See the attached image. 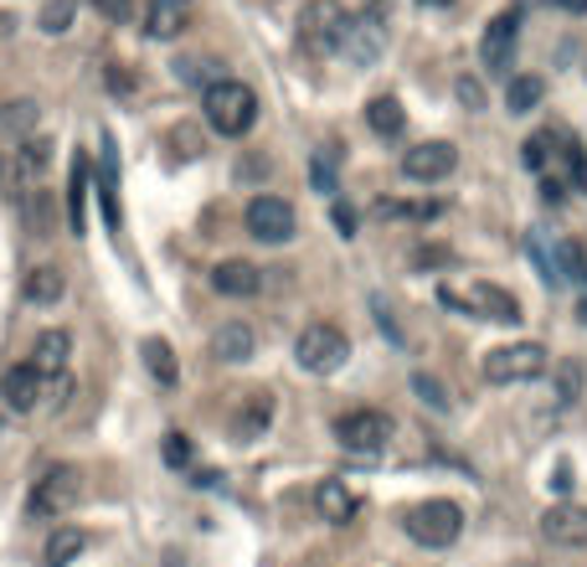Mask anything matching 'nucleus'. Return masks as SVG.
<instances>
[{"label":"nucleus","instance_id":"nucleus-25","mask_svg":"<svg viewBox=\"0 0 587 567\" xmlns=\"http://www.w3.org/2000/svg\"><path fill=\"white\" fill-rule=\"evenodd\" d=\"M268 423H274V397H268V392H248V408H242V418H237V439L253 444Z\"/></svg>","mask_w":587,"mask_h":567},{"label":"nucleus","instance_id":"nucleus-38","mask_svg":"<svg viewBox=\"0 0 587 567\" xmlns=\"http://www.w3.org/2000/svg\"><path fill=\"white\" fill-rule=\"evenodd\" d=\"M412 263L417 269H433V263H453L449 248H412Z\"/></svg>","mask_w":587,"mask_h":567},{"label":"nucleus","instance_id":"nucleus-42","mask_svg":"<svg viewBox=\"0 0 587 567\" xmlns=\"http://www.w3.org/2000/svg\"><path fill=\"white\" fill-rule=\"evenodd\" d=\"M551 485L562 490V495H567V490H572V465H557V480H551Z\"/></svg>","mask_w":587,"mask_h":567},{"label":"nucleus","instance_id":"nucleus-36","mask_svg":"<svg viewBox=\"0 0 587 567\" xmlns=\"http://www.w3.org/2000/svg\"><path fill=\"white\" fill-rule=\"evenodd\" d=\"M93 11L103 21H114V26H124V21L135 16V0H93Z\"/></svg>","mask_w":587,"mask_h":567},{"label":"nucleus","instance_id":"nucleus-11","mask_svg":"<svg viewBox=\"0 0 587 567\" xmlns=\"http://www.w3.org/2000/svg\"><path fill=\"white\" fill-rule=\"evenodd\" d=\"M78 470H67V465H58V470H47L37 480V490H32V516H62V510L78 506Z\"/></svg>","mask_w":587,"mask_h":567},{"label":"nucleus","instance_id":"nucleus-10","mask_svg":"<svg viewBox=\"0 0 587 567\" xmlns=\"http://www.w3.org/2000/svg\"><path fill=\"white\" fill-rule=\"evenodd\" d=\"M515 41H521V11H500V16L485 26V41H479V62H485V73H510Z\"/></svg>","mask_w":587,"mask_h":567},{"label":"nucleus","instance_id":"nucleus-45","mask_svg":"<svg viewBox=\"0 0 587 567\" xmlns=\"http://www.w3.org/2000/svg\"><path fill=\"white\" fill-rule=\"evenodd\" d=\"M583 186H587V171H583Z\"/></svg>","mask_w":587,"mask_h":567},{"label":"nucleus","instance_id":"nucleus-34","mask_svg":"<svg viewBox=\"0 0 587 567\" xmlns=\"http://www.w3.org/2000/svg\"><path fill=\"white\" fill-rule=\"evenodd\" d=\"M165 465L171 470H186L191 465V439L186 433H165Z\"/></svg>","mask_w":587,"mask_h":567},{"label":"nucleus","instance_id":"nucleus-28","mask_svg":"<svg viewBox=\"0 0 587 567\" xmlns=\"http://www.w3.org/2000/svg\"><path fill=\"white\" fill-rule=\"evenodd\" d=\"M21 207H26V222H32V233L37 237H52V227H58V212H52V196L41 192H21Z\"/></svg>","mask_w":587,"mask_h":567},{"label":"nucleus","instance_id":"nucleus-22","mask_svg":"<svg viewBox=\"0 0 587 567\" xmlns=\"http://www.w3.org/2000/svg\"><path fill=\"white\" fill-rule=\"evenodd\" d=\"M62 289H67V279H62L58 263H41V269H32V274H26V284H21L26 305H58Z\"/></svg>","mask_w":587,"mask_h":567},{"label":"nucleus","instance_id":"nucleus-39","mask_svg":"<svg viewBox=\"0 0 587 567\" xmlns=\"http://www.w3.org/2000/svg\"><path fill=\"white\" fill-rule=\"evenodd\" d=\"M171 139H176V150H180V156H186V160H191V156H201V139H196V130H186V124H180V130H176V135H171Z\"/></svg>","mask_w":587,"mask_h":567},{"label":"nucleus","instance_id":"nucleus-3","mask_svg":"<svg viewBox=\"0 0 587 567\" xmlns=\"http://www.w3.org/2000/svg\"><path fill=\"white\" fill-rule=\"evenodd\" d=\"M402 531H408L417 547H453L459 531H464V510L453 501H417V506L402 516Z\"/></svg>","mask_w":587,"mask_h":567},{"label":"nucleus","instance_id":"nucleus-15","mask_svg":"<svg viewBox=\"0 0 587 567\" xmlns=\"http://www.w3.org/2000/svg\"><path fill=\"white\" fill-rule=\"evenodd\" d=\"M191 26V0H150L145 5V37L150 41H176Z\"/></svg>","mask_w":587,"mask_h":567},{"label":"nucleus","instance_id":"nucleus-43","mask_svg":"<svg viewBox=\"0 0 587 567\" xmlns=\"http://www.w3.org/2000/svg\"><path fill=\"white\" fill-rule=\"evenodd\" d=\"M562 11H587V0H557Z\"/></svg>","mask_w":587,"mask_h":567},{"label":"nucleus","instance_id":"nucleus-21","mask_svg":"<svg viewBox=\"0 0 587 567\" xmlns=\"http://www.w3.org/2000/svg\"><path fill=\"white\" fill-rule=\"evenodd\" d=\"M88 192H93V171H88V156L73 160V176H67V222H73V233L83 237V222H88Z\"/></svg>","mask_w":587,"mask_h":567},{"label":"nucleus","instance_id":"nucleus-8","mask_svg":"<svg viewBox=\"0 0 587 567\" xmlns=\"http://www.w3.org/2000/svg\"><path fill=\"white\" fill-rule=\"evenodd\" d=\"M294 227H299V217H294V207L284 201V196H253L248 201V233L258 237V243H289Z\"/></svg>","mask_w":587,"mask_h":567},{"label":"nucleus","instance_id":"nucleus-37","mask_svg":"<svg viewBox=\"0 0 587 567\" xmlns=\"http://www.w3.org/2000/svg\"><path fill=\"white\" fill-rule=\"evenodd\" d=\"M372 310H376V325H382V335H391V341L402 346V331H397V320H391V310H387V299H382V294H372Z\"/></svg>","mask_w":587,"mask_h":567},{"label":"nucleus","instance_id":"nucleus-27","mask_svg":"<svg viewBox=\"0 0 587 567\" xmlns=\"http://www.w3.org/2000/svg\"><path fill=\"white\" fill-rule=\"evenodd\" d=\"M41 124V103L37 98H11L5 109H0V130H11V135H32Z\"/></svg>","mask_w":587,"mask_h":567},{"label":"nucleus","instance_id":"nucleus-2","mask_svg":"<svg viewBox=\"0 0 587 567\" xmlns=\"http://www.w3.org/2000/svg\"><path fill=\"white\" fill-rule=\"evenodd\" d=\"M346 26H351V11H346L340 0H310V5L299 11V47H304L310 58H330V52H340Z\"/></svg>","mask_w":587,"mask_h":567},{"label":"nucleus","instance_id":"nucleus-40","mask_svg":"<svg viewBox=\"0 0 587 567\" xmlns=\"http://www.w3.org/2000/svg\"><path fill=\"white\" fill-rule=\"evenodd\" d=\"M330 217H335V227H340V237H355V212H351V207H340V201H335Z\"/></svg>","mask_w":587,"mask_h":567},{"label":"nucleus","instance_id":"nucleus-9","mask_svg":"<svg viewBox=\"0 0 587 567\" xmlns=\"http://www.w3.org/2000/svg\"><path fill=\"white\" fill-rule=\"evenodd\" d=\"M340 52H346V62H355V67H376V58L387 52V26H382V16H376V11L351 16L346 37H340Z\"/></svg>","mask_w":587,"mask_h":567},{"label":"nucleus","instance_id":"nucleus-35","mask_svg":"<svg viewBox=\"0 0 587 567\" xmlns=\"http://www.w3.org/2000/svg\"><path fill=\"white\" fill-rule=\"evenodd\" d=\"M453 94H459V103H464L470 114H474V109H485V83H479V78H459V83H453Z\"/></svg>","mask_w":587,"mask_h":567},{"label":"nucleus","instance_id":"nucleus-19","mask_svg":"<svg viewBox=\"0 0 587 567\" xmlns=\"http://www.w3.org/2000/svg\"><path fill=\"white\" fill-rule=\"evenodd\" d=\"M253 331L242 325V320H227V325H216V335H212V356L216 361H227V367H237V361H248L253 356Z\"/></svg>","mask_w":587,"mask_h":567},{"label":"nucleus","instance_id":"nucleus-18","mask_svg":"<svg viewBox=\"0 0 587 567\" xmlns=\"http://www.w3.org/2000/svg\"><path fill=\"white\" fill-rule=\"evenodd\" d=\"M314 510H320L330 527H346L355 516V495L346 490V480H320V485H314Z\"/></svg>","mask_w":587,"mask_h":567},{"label":"nucleus","instance_id":"nucleus-41","mask_svg":"<svg viewBox=\"0 0 587 567\" xmlns=\"http://www.w3.org/2000/svg\"><path fill=\"white\" fill-rule=\"evenodd\" d=\"M109 88H114V94H129V88H135V78H129V73H124V67H109Z\"/></svg>","mask_w":587,"mask_h":567},{"label":"nucleus","instance_id":"nucleus-4","mask_svg":"<svg viewBox=\"0 0 587 567\" xmlns=\"http://www.w3.org/2000/svg\"><path fill=\"white\" fill-rule=\"evenodd\" d=\"M346 356H351V341H346V331H335V325H325V320H314V325H304L299 331V341H294V361L304 367L310 377H330L346 367Z\"/></svg>","mask_w":587,"mask_h":567},{"label":"nucleus","instance_id":"nucleus-23","mask_svg":"<svg viewBox=\"0 0 587 567\" xmlns=\"http://www.w3.org/2000/svg\"><path fill=\"white\" fill-rule=\"evenodd\" d=\"M139 356H145V372L155 377L160 387H176V382H180V367H176V352H171V341L150 335V341L139 346Z\"/></svg>","mask_w":587,"mask_h":567},{"label":"nucleus","instance_id":"nucleus-16","mask_svg":"<svg viewBox=\"0 0 587 567\" xmlns=\"http://www.w3.org/2000/svg\"><path fill=\"white\" fill-rule=\"evenodd\" d=\"M0 397H5V408H11V412H37V403H41V372L32 367V361L11 367V372L0 377Z\"/></svg>","mask_w":587,"mask_h":567},{"label":"nucleus","instance_id":"nucleus-1","mask_svg":"<svg viewBox=\"0 0 587 567\" xmlns=\"http://www.w3.org/2000/svg\"><path fill=\"white\" fill-rule=\"evenodd\" d=\"M201 109H207V124L227 139H242L258 124V94L237 78H216L212 88L201 94Z\"/></svg>","mask_w":587,"mask_h":567},{"label":"nucleus","instance_id":"nucleus-12","mask_svg":"<svg viewBox=\"0 0 587 567\" xmlns=\"http://www.w3.org/2000/svg\"><path fill=\"white\" fill-rule=\"evenodd\" d=\"M453 165H459V150H453L449 139H423V145H412L408 156H402V176L444 181V176H453Z\"/></svg>","mask_w":587,"mask_h":567},{"label":"nucleus","instance_id":"nucleus-13","mask_svg":"<svg viewBox=\"0 0 587 567\" xmlns=\"http://www.w3.org/2000/svg\"><path fill=\"white\" fill-rule=\"evenodd\" d=\"M541 537L551 547H587V506H572V501L547 506L541 510Z\"/></svg>","mask_w":587,"mask_h":567},{"label":"nucleus","instance_id":"nucleus-33","mask_svg":"<svg viewBox=\"0 0 587 567\" xmlns=\"http://www.w3.org/2000/svg\"><path fill=\"white\" fill-rule=\"evenodd\" d=\"M551 145H557V135H551V130H541V135H530L526 145H521V150H526V165H530V171H547Z\"/></svg>","mask_w":587,"mask_h":567},{"label":"nucleus","instance_id":"nucleus-24","mask_svg":"<svg viewBox=\"0 0 587 567\" xmlns=\"http://www.w3.org/2000/svg\"><path fill=\"white\" fill-rule=\"evenodd\" d=\"M83 547H88V537H83L78 527H58L52 537H47V552H41V563L47 567H73L83 557Z\"/></svg>","mask_w":587,"mask_h":567},{"label":"nucleus","instance_id":"nucleus-5","mask_svg":"<svg viewBox=\"0 0 587 567\" xmlns=\"http://www.w3.org/2000/svg\"><path fill=\"white\" fill-rule=\"evenodd\" d=\"M479 372H485V382H495V387H510V382H536V377L547 372V352H541L536 341L495 346V352H485Z\"/></svg>","mask_w":587,"mask_h":567},{"label":"nucleus","instance_id":"nucleus-30","mask_svg":"<svg viewBox=\"0 0 587 567\" xmlns=\"http://www.w3.org/2000/svg\"><path fill=\"white\" fill-rule=\"evenodd\" d=\"M412 392H417V403L433 412H449V392H444V382L428 372H412Z\"/></svg>","mask_w":587,"mask_h":567},{"label":"nucleus","instance_id":"nucleus-32","mask_svg":"<svg viewBox=\"0 0 587 567\" xmlns=\"http://www.w3.org/2000/svg\"><path fill=\"white\" fill-rule=\"evenodd\" d=\"M310 181H314V192L335 196V150H314V160H310Z\"/></svg>","mask_w":587,"mask_h":567},{"label":"nucleus","instance_id":"nucleus-7","mask_svg":"<svg viewBox=\"0 0 587 567\" xmlns=\"http://www.w3.org/2000/svg\"><path fill=\"white\" fill-rule=\"evenodd\" d=\"M335 439L351 454H376V449H387L391 418L376 408H355V412H346V418H335Z\"/></svg>","mask_w":587,"mask_h":567},{"label":"nucleus","instance_id":"nucleus-31","mask_svg":"<svg viewBox=\"0 0 587 567\" xmlns=\"http://www.w3.org/2000/svg\"><path fill=\"white\" fill-rule=\"evenodd\" d=\"M577 397H583V367H577V361H562V367H557V403L572 408Z\"/></svg>","mask_w":587,"mask_h":567},{"label":"nucleus","instance_id":"nucleus-44","mask_svg":"<svg viewBox=\"0 0 587 567\" xmlns=\"http://www.w3.org/2000/svg\"><path fill=\"white\" fill-rule=\"evenodd\" d=\"M577 320H583V325H587V294H583V299H577Z\"/></svg>","mask_w":587,"mask_h":567},{"label":"nucleus","instance_id":"nucleus-17","mask_svg":"<svg viewBox=\"0 0 587 567\" xmlns=\"http://www.w3.org/2000/svg\"><path fill=\"white\" fill-rule=\"evenodd\" d=\"M67 356H73V335L58 331V325H52V331H41L37 341H32V367L41 372V382L67 372Z\"/></svg>","mask_w":587,"mask_h":567},{"label":"nucleus","instance_id":"nucleus-6","mask_svg":"<svg viewBox=\"0 0 587 567\" xmlns=\"http://www.w3.org/2000/svg\"><path fill=\"white\" fill-rule=\"evenodd\" d=\"M438 299H444V305H453V310L479 315V320H495V325H515V320H521V305H515V294L500 289V284H489V279H474L470 294L444 289Z\"/></svg>","mask_w":587,"mask_h":567},{"label":"nucleus","instance_id":"nucleus-29","mask_svg":"<svg viewBox=\"0 0 587 567\" xmlns=\"http://www.w3.org/2000/svg\"><path fill=\"white\" fill-rule=\"evenodd\" d=\"M73 16H78V5H73V0H47V5H41V16H37V26L47 32V37H67V32H73Z\"/></svg>","mask_w":587,"mask_h":567},{"label":"nucleus","instance_id":"nucleus-14","mask_svg":"<svg viewBox=\"0 0 587 567\" xmlns=\"http://www.w3.org/2000/svg\"><path fill=\"white\" fill-rule=\"evenodd\" d=\"M212 289L227 294V299H253L263 289V269L248 263V258H222L212 269Z\"/></svg>","mask_w":587,"mask_h":567},{"label":"nucleus","instance_id":"nucleus-26","mask_svg":"<svg viewBox=\"0 0 587 567\" xmlns=\"http://www.w3.org/2000/svg\"><path fill=\"white\" fill-rule=\"evenodd\" d=\"M541 98H547V83L536 78V73H521V78L505 83V109L510 114H530Z\"/></svg>","mask_w":587,"mask_h":567},{"label":"nucleus","instance_id":"nucleus-20","mask_svg":"<svg viewBox=\"0 0 587 567\" xmlns=\"http://www.w3.org/2000/svg\"><path fill=\"white\" fill-rule=\"evenodd\" d=\"M366 124H372V135L397 139L402 130H408V109H402L391 94H376L372 103H366Z\"/></svg>","mask_w":587,"mask_h":567}]
</instances>
